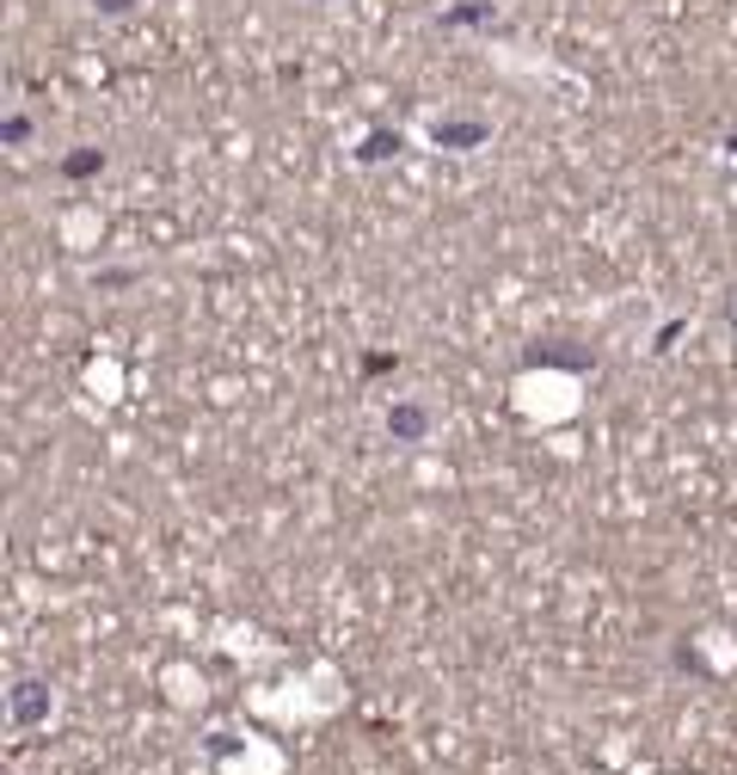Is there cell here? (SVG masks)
<instances>
[{"label": "cell", "mask_w": 737, "mask_h": 775, "mask_svg": "<svg viewBox=\"0 0 737 775\" xmlns=\"http://www.w3.org/2000/svg\"><path fill=\"white\" fill-rule=\"evenodd\" d=\"M13 721L19 726L50 721V690H43V683H19V690H13Z\"/></svg>", "instance_id": "1"}, {"label": "cell", "mask_w": 737, "mask_h": 775, "mask_svg": "<svg viewBox=\"0 0 737 775\" xmlns=\"http://www.w3.org/2000/svg\"><path fill=\"white\" fill-rule=\"evenodd\" d=\"M387 431H394V443H424L431 437V413H424V406H394V413H387Z\"/></svg>", "instance_id": "2"}]
</instances>
